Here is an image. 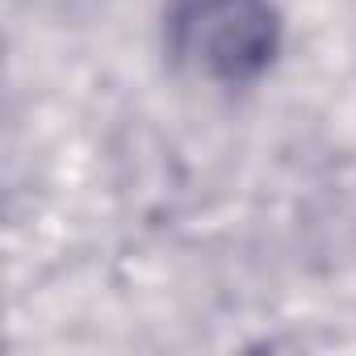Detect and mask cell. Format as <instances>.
<instances>
[{
    "instance_id": "cell-1",
    "label": "cell",
    "mask_w": 356,
    "mask_h": 356,
    "mask_svg": "<svg viewBox=\"0 0 356 356\" xmlns=\"http://www.w3.org/2000/svg\"><path fill=\"white\" fill-rule=\"evenodd\" d=\"M172 55L214 84H248L277 55V13L268 0H172Z\"/></svg>"
}]
</instances>
